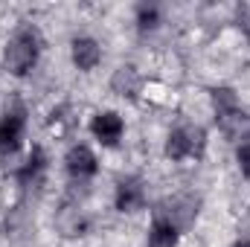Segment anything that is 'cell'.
Here are the masks:
<instances>
[{
  "label": "cell",
  "instance_id": "cell-12",
  "mask_svg": "<svg viewBox=\"0 0 250 247\" xmlns=\"http://www.w3.org/2000/svg\"><path fill=\"white\" fill-rule=\"evenodd\" d=\"M212 102H215L218 117H221V114H230V111H236V108H239L236 93H233L230 87H215V90H212Z\"/></svg>",
  "mask_w": 250,
  "mask_h": 247
},
{
  "label": "cell",
  "instance_id": "cell-5",
  "mask_svg": "<svg viewBox=\"0 0 250 247\" xmlns=\"http://www.w3.org/2000/svg\"><path fill=\"white\" fill-rule=\"evenodd\" d=\"M67 172L73 178H90L96 172V157L87 145H73L67 151Z\"/></svg>",
  "mask_w": 250,
  "mask_h": 247
},
{
  "label": "cell",
  "instance_id": "cell-1",
  "mask_svg": "<svg viewBox=\"0 0 250 247\" xmlns=\"http://www.w3.org/2000/svg\"><path fill=\"white\" fill-rule=\"evenodd\" d=\"M38 50H41L38 32H35L32 26H21V29L12 35L9 47H6V67H9L15 76H26V73L35 67V62H38Z\"/></svg>",
  "mask_w": 250,
  "mask_h": 247
},
{
  "label": "cell",
  "instance_id": "cell-3",
  "mask_svg": "<svg viewBox=\"0 0 250 247\" xmlns=\"http://www.w3.org/2000/svg\"><path fill=\"white\" fill-rule=\"evenodd\" d=\"M21 140H23V114L21 111H9L0 120V154L18 151Z\"/></svg>",
  "mask_w": 250,
  "mask_h": 247
},
{
  "label": "cell",
  "instance_id": "cell-4",
  "mask_svg": "<svg viewBox=\"0 0 250 247\" xmlns=\"http://www.w3.org/2000/svg\"><path fill=\"white\" fill-rule=\"evenodd\" d=\"M90 128H93V134L99 137V143H105V145H117L120 137H123V120H120V114H114V111L96 114V120H93Z\"/></svg>",
  "mask_w": 250,
  "mask_h": 247
},
{
  "label": "cell",
  "instance_id": "cell-9",
  "mask_svg": "<svg viewBox=\"0 0 250 247\" xmlns=\"http://www.w3.org/2000/svg\"><path fill=\"white\" fill-rule=\"evenodd\" d=\"M175 245H178V227L157 215L154 224H151V233H148V247H175Z\"/></svg>",
  "mask_w": 250,
  "mask_h": 247
},
{
  "label": "cell",
  "instance_id": "cell-8",
  "mask_svg": "<svg viewBox=\"0 0 250 247\" xmlns=\"http://www.w3.org/2000/svg\"><path fill=\"white\" fill-rule=\"evenodd\" d=\"M102 59V50L93 38H76L73 41V64L79 70H93Z\"/></svg>",
  "mask_w": 250,
  "mask_h": 247
},
{
  "label": "cell",
  "instance_id": "cell-6",
  "mask_svg": "<svg viewBox=\"0 0 250 247\" xmlns=\"http://www.w3.org/2000/svg\"><path fill=\"white\" fill-rule=\"evenodd\" d=\"M195 201L192 198H172L166 206H163V215L160 218H166L169 224H175L178 230L181 227H189L192 224V218H195Z\"/></svg>",
  "mask_w": 250,
  "mask_h": 247
},
{
  "label": "cell",
  "instance_id": "cell-10",
  "mask_svg": "<svg viewBox=\"0 0 250 247\" xmlns=\"http://www.w3.org/2000/svg\"><path fill=\"white\" fill-rule=\"evenodd\" d=\"M111 87H114V93L134 99L137 90H140V76H137V70H134V67H120V70L114 73V79H111Z\"/></svg>",
  "mask_w": 250,
  "mask_h": 247
},
{
  "label": "cell",
  "instance_id": "cell-7",
  "mask_svg": "<svg viewBox=\"0 0 250 247\" xmlns=\"http://www.w3.org/2000/svg\"><path fill=\"white\" fill-rule=\"evenodd\" d=\"M143 204H146V192H143L140 181L128 178L117 186V209L120 212H137Z\"/></svg>",
  "mask_w": 250,
  "mask_h": 247
},
{
  "label": "cell",
  "instance_id": "cell-13",
  "mask_svg": "<svg viewBox=\"0 0 250 247\" xmlns=\"http://www.w3.org/2000/svg\"><path fill=\"white\" fill-rule=\"evenodd\" d=\"M157 21H160L157 6H140V9H137V23H140V29H154Z\"/></svg>",
  "mask_w": 250,
  "mask_h": 247
},
{
  "label": "cell",
  "instance_id": "cell-15",
  "mask_svg": "<svg viewBox=\"0 0 250 247\" xmlns=\"http://www.w3.org/2000/svg\"><path fill=\"white\" fill-rule=\"evenodd\" d=\"M236 247H250V245H248V242H242V245H236Z\"/></svg>",
  "mask_w": 250,
  "mask_h": 247
},
{
  "label": "cell",
  "instance_id": "cell-14",
  "mask_svg": "<svg viewBox=\"0 0 250 247\" xmlns=\"http://www.w3.org/2000/svg\"><path fill=\"white\" fill-rule=\"evenodd\" d=\"M239 166H242V172L250 178V137L239 145Z\"/></svg>",
  "mask_w": 250,
  "mask_h": 247
},
{
  "label": "cell",
  "instance_id": "cell-11",
  "mask_svg": "<svg viewBox=\"0 0 250 247\" xmlns=\"http://www.w3.org/2000/svg\"><path fill=\"white\" fill-rule=\"evenodd\" d=\"M44 163H47V160H44V151H41V148H32V154H29V160H26V166L21 169V175H18V178H21L23 184H29V181H35V178L41 175V169H44Z\"/></svg>",
  "mask_w": 250,
  "mask_h": 247
},
{
  "label": "cell",
  "instance_id": "cell-2",
  "mask_svg": "<svg viewBox=\"0 0 250 247\" xmlns=\"http://www.w3.org/2000/svg\"><path fill=\"white\" fill-rule=\"evenodd\" d=\"M204 131L198 125H181L169 134V143H166V154L172 160H184V157H201L204 154Z\"/></svg>",
  "mask_w": 250,
  "mask_h": 247
}]
</instances>
